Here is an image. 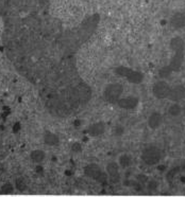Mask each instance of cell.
Masks as SVG:
<instances>
[{"label":"cell","instance_id":"6da1fadb","mask_svg":"<svg viewBox=\"0 0 185 197\" xmlns=\"http://www.w3.org/2000/svg\"><path fill=\"white\" fill-rule=\"evenodd\" d=\"M0 16L6 55L49 112L67 118L86 106L93 91L79 73L76 54L97 29L99 15L64 29L50 14V0H0Z\"/></svg>","mask_w":185,"mask_h":197},{"label":"cell","instance_id":"7a4b0ae2","mask_svg":"<svg viewBox=\"0 0 185 197\" xmlns=\"http://www.w3.org/2000/svg\"><path fill=\"white\" fill-rule=\"evenodd\" d=\"M170 47L175 51V56L171 60V64L169 67L172 70H178L183 62V50H184V43L180 37H175L171 39Z\"/></svg>","mask_w":185,"mask_h":197},{"label":"cell","instance_id":"3957f363","mask_svg":"<svg viewBox=\"0 0 185 197\" xmlns=\"http://www.w3.org/2000/svg\"><path fill=\"white\" fill-rule=\"evenodd\" d=\"M162 158V152L156 146H148L143 151L142 160L147 165H155Z\"/></svg>","mask_w":185,"mask_h":197},{"label":"cell","instance_id":"277c9868","mask_svg":"<svg viewBox=\"0 0 185 197\" xmlns=\"http://www.w3.org/2000/svg\"><path fill=\"white\" fill-rule=\"evenodd\" d=\"M115 72L118 75L126 77L130 83H133V84H140L143 82V79H144V74H143L142 72L134 71V70L127 67L116 68Z\"/></svg>","mask_w":185,"mask_h":197},{"label":"cell","instance_id":"5b68a950","mask_svg":"<svg viewBox=\"0 0 185 197\" xmlns=\"http://www.w3.org/2000/svg\"><path fill=\"white\" fill-rule=\"evenodd\" d=\"M123 87L118 83H113L110 84L109 86H107V88L104 89V98L107 102H117L120 98V95H123Z\"/></svg>","mask_w":185,"mask_h":197},{"label":"cell","instance_id":"8992f818","mask_svg":"<svg viewBox=\"0 0 185 197\" xmlns=\"http://www.w3.org/2000/svg\"><path fill=\"white\" fill-rule=\"evenodd\" d=\"M84 174L85 176L90 178H93L95 180H98L100 182L107 181V176L104 175V173H102L101 168L97 165V164H88L84 168Z\"/></svg>","mask_w":185,"mask_h":197},{"label":"cell","instance_id":"52a82bcc","mask_svg":"<svg viewBox=\"0 0 185 197\" xmlns=\"http://www.w3.org/2000/svg\"><path fill=\"white\" fill-rule=\"evenodd\" d=\"M170 88H171V87L168 85L167 82L159 81L153 85L152 92H153V95L156 98H160V100H161V98H168Z\"/></svg>","mask_w":185,"mask_h":197},{"label":"cell","instance_id":"ba28073f","mask_svg":"<svg viewBox=\"0 0 185 197\" xmlns=\"http://www.w3.org/2000/svg\"><path fill=\"white\" fill-rule=\"evenodd\" d=\"M139 98L136 97H128L123 98H119L117 101V104L120 108L123 109H134L136 108V106L139 105Z\"/></svg>","mask_w":185,"mask_h":197},{"label":"cell","instance_id":"9c48e42d","mask_svg":"<svg viewBox=\"0 0 185 197\" xmlns=\"http://www.w3.org/2000/svg\"><path fill=\"white\" fill-rule=\"evenodd\" d=\"M185 98V87L182 85H177L175 87L170 88L168 98L174 102H179Z\"/></svg>","mask_w":185,"mask_h":197},{"label":"cell","instance_id":"30bf717a","mask_svg":"<svg viewBox=\"0 0 185 197\" xmlns=\"http://www.w3.org/2000/svg\"><path fill=\"white\" fill-rule=\"evenodd\" d=\"M163 122V117L160 112L153 111L148 118V125L152 129H156L161 126Z\"/></svg>","mask_w":185,"mask_h":197},{"label":"cell","instance_id":"8fae6325","mask_svg":"<svg viewBox=\"0 0 185 197\" xmlns=\"http://www.w3.org/2000/svg\"><path fill=\"white\" fill-rule=\"evenodd\" d=\"M170 25L175 29H182L185 27V15L183 13H175L170 19Z\"/></svg>","mask_w":185,"mask_h":197},{"label":"cell","instance_id":"7c38bea8","mask_svg":"<svg viewBox=\"0 0 185 197\" xmlns=\"http://www.w3.org/2000/svg\"><path fill=\"white\" fill-rule=\"evenodd\" d=\"M105 130V125L104 123L102 122H98V123H95L93 125H90L87 129V133L90 136H93V137H98V136L102 135Z\"/></svg>","mask_w":185,"mask_h":197},{"label":"cell","instance_id":"4fadbf2b","mask_svg":"<svg viewBox=\"0 0 185 197\" xmlns=\"http://www.w3.org/2000/svg\"><path fill=\"white\" fill-rule=\"evenodd\" d=\"M44 141H45V143L47 145H52V146H54V145L58 144L60 139H58V137L57 135H54V133H46L45 138H44Z\"/></svg>","mask_w":185,"mask_h":197},{"label":"cell","instance_id":"5bb4252c","mask_svg":"<svg viewBox=\"0 0 185 197\" xmlns=\"http://www.w3.org/2000/svg\"><path fill=\"white\" fill-rule=\"evenodd\" d=\"M30 158H31V160L33 162L39 163L45 159V153H44V151H41V149H35V151L31 152Z\"/></svg>","mask_w":185,"mask_h":197},{"label":"cell","instance_id":"9a60e30c","mask_svg":"<svg viewBox=\"0 0 185 197\" xmlns=\"http://www.w3.org/2000/svg\"><path fill=\"white\" fill-rule=\"evenodd\" d=\"M118 164L116 162H110L107 165V173L112 178H116L117 175H118Z\"/></svg>","mask_w":185,"mask_h":197},{"label":"cell","instance_id":"2e32d148","mask_svg":"<svg viewBox=\"0 0 185 197\" xmlns=\"http://www.w3.org/2000/svg\"><path fill=\"white\" fill-rule=\"evenodd\" d=\"M168 114L171 117H178L182 114V106L178 103H174L168 108Z\"/></svg>","mask_w":185,"mask_h":197},{"label":"cell","instance_id":"e0dca14e","mask_svg":"<svg viewBox=\"0 0 185 197\" xmlns=\"http://www.w3.org/2000/svg\"><path fill=\"white\" fill-rule=\"evenodd\" d=\"M131 161H132L131 160V157L127 154H123L119 157V164H120V166H123V168H125L130 166Z\"/></svg>","mask_w":185,"mask_h":197},{"label":"cell","instance_id":"ac0fdd59","mask_svg":"<svg viewBox=\"0 0 185 197\" xmlns=\"http://www.w3.org/2000/svg\"><path fill=\"white\" fill-rule=\"evenodd\" d=\"M15 187L18 191L23 192L26 189H27V182L25 181V179H23L22 177H19L15 180Z\"/></svg>","mask_w":185,"mask_h":197},{"label":"cell","instance_id":"d6986e66","mask_svg":"<svg viewBox=\"0 0 185 197\" xmlns=\"http://www.w3.org/2000/svg\"><path fill=\"white\" fill-rule=\"evenodd\" d=\"M171 71H172V69L169 67V66H167V67H164L162 68V69L160 70V76L161 77H163V79H165V77H168L170 75V73H171Z\"/></svg>","mask_w":185,"mask_h":197},{"label":"cell","instance_id":"ffe728a7","mask_svg":"<svg viewBox=\"0 0 185 197\" xmlns=\"http://www.w3.org/2000/svg\"><path fill=\"white\" fill-rule=\"evenodd\" d=\"M14 191V187L12 186L11 183H4L3 186L1 187V192L3 194H11L13 193Z\"/></svg>","mask_w":185,"mask_h":197},{"label":"cell","instance_id":"44dd1931","mask_svg":"<svg viewBox=\"0 0 185 197\" xmlns=\"http://www.w3.org/2000/svg\"><path fill=\"white\" fill-rule=\"evenodd\" d=\"M158 187H159V183L156 180H148V184H147L148 190H150V191H155V190L158 189Z\"/></svg>","mask_w":185,"mask_h":197},{"label":"cell","instance_id":"7402d4cb","mask_svg":"<svg viewBox=\"0 0 185 197\" xmlns=\"http://www.w3.org/2000/svg\"><path fill=\"white\" fill-rule=\"evenodd\" d=\"M148 180L149 179L146 175H144V174L137 175V181L140 182V183H146V182H148Z\"/></svg>","mask_w":185,"mask_h":197},{"label":"cell","instance_id":"603a6c76","mask_svg":"<svg viewBox=\"0 0 185 197\" xmlns=\"http://www.w3.org/2000/svg\"><path fill=\"white\" fill-rule=\"evenodd\" d=\"M115 133H116V135H117V136H119V137H120V136L123 133V128L121 127V126H117V127H116V130H115Z\"/></svg>","mask_w":185,"mask_h":197},{"label":"cell","instance_id":"cb8c5ba5","mask_svg":"<svg viewBox=\"0 0 185 197\" xmlns=\"http://www.w3.org/2000/svg\"><path fill=\"white\" fill-rule=\"evenodd\" d=\"M72 151L74 152H80L81 151V146L79 143H74V145H72Z\"/></svg>","mask_w":185,"mask_h":197},{"label":"cell","instance_id":"d4e9b609","mask_svg":"<svg viewBox=\"0 0 185 197\" xmlns=\"http://www.w3.org/2000/svg\"><path fill=\"white\" fill-rule=\"evenodd\" d=\"M134 187L137 190V191H140V190H142V187H140V184H136V186H134Z\"/></svg>","mask_w":185,"mask_h":197},{"label":"cell","instance_id":"484cf974","mask_svg":"<svg viewBox=\"0 0 185 197\" xmlns=\"http://www.w3.org/2000/svg\"><path fill=\"white\" fill-rule=\"evenodd\" d=\"M182 168H183V170L185 171V160H184V162H183V164H182V166H181Z\"/></svg>","mask_w":185,"mask_h":197},{"label":"cell","instance_id":"4316f807","mask_svg":"<svg viewBox=\"0 0 185 197\" xmlns=\"http://www.w3.org/2000/svg\"><path fill=\"white\" fill-rule=\"evenodd\" d=\"M182 111H184V114H185V105L183 107H182Z\"/></svg>","mask_w":185,"mask_h":197}]
</instances>
